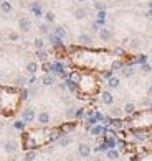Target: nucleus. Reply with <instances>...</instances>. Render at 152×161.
<instances>
[{
  "instance_id": "nucleus-50",
  "label": "nucleus",
  "mask_w": 152,
  "mask_h": 161,
  "mask_svg": "<svg viewBox=\"0 0 152 161\" xmlns=\"http://www.w3.org/2000/svg\"><path fill=\"white\" fill-rule=\"evenodd\" d=\"M2 2H4V0H0V4H2Z\"/></svg>"
},
{
  "instance_id": "nucleus-21",
  "label": "nucleus",
  "mask_w": 152,
  "mask_h": 161,
  "mask_svg": "<svg viewBox=\"0 0 152 161\" xmlns=\"http://www.w3.org/2000/svg\"><path fill=\"white\" fill-rule=\"evenodd\" d=\"M53 35H55V36H58L60 40H63V38L66 36V30H65L63 26H56L55 31H53Z\"/></svg>"
},
{
  "instance_id": "nucleus-13",
  "label": "nucleus",
  "mask_w": 152,
  "mask_h": 161,
  "mask_svg": "<svg viewBox=\"0 0 152 161\" xmlns=\"http://www.w3.org/2000/svg\"><path fill=\"white\" fill-rule=\"evenodd\" d=\"M99 38H101L103 41H109L111 38H113V31L108 28H101L99 30Z\"/></svg>"
},
{
  "instance_id": "nucleus-38",
  "label": "nucleus",
  "mask_w": 152,
  "mask_h": 161,
  "mask_svg": "<svg viewBox=\"0 0 152 161\" xmlns=\"http://www.w3.org/2000/svg\"><path fill=\"white\" fill-rule=\"evenodd\" d=\"M94 9L98 10V12H104V4H101V2H96V4H94Z\"/></svg>"
},
{
  "instance_id": "nucleus-39",
  "label": "nucleus",
  "mask_w": 152,
  "mask_h": 161,
  "mask_svg": "<svg viewBox=\"0 0 152 161\" xmlns=\"http://www.w3.org/2000/svg\"><path fill=\"white\" fill-rule=\"evenodd\" d=\"M9 40H12V41L18 40V33H17V31H12V33H9Z\"/></svg>"
},
{
  "instance_id": "nucleus-23",
  "label": "nucleus",
  "mask_w": 152,
  "mask_h": 161,
  "mask_svg": "<svg viewBox=\"0 0 152 161\" xmlns=\"http://www.w3.org/2000/svg\"><path fill=\"white\" fill-rule=\"evenodd\" d=\"M86 15H88V12H86L85 9H76V10H75V18H78V20H83V18H86Z\"/></svg>"
},
{
  "instance_id": "nucleus-19",
  "label": "nucleus",
  "mask_w": 152,
  "mask_h": 161,
  "mask_svg": "<svg viewBox=\"0 0 152 161\" xmlns=\"http://www.w3.org/2000/svg\"><path fill=\"white\" fill-rule=\"evenodd\" d=\"M75 127H76V123H73V122H71V123H65V125H61V127H60V132L65 135V133L75 130Z\"/></svg>"
},
{
  "instance_id": "nucleus-6",
  "label": "nucleus",
  "mask_w": 152,
  "mask_h": 161,
  "mask_svg": "<svg viewBox=\"0 0 152 161\" xmlns=\"http://www.w3.org/2000/svg\"><path fill=\"white\" fill-rule=\"evenodd\" d=\"M78 153H80V156L88 158L89 155H91V146H89L88 143H80V146H78Z\"/></svg>"
},
{
  "instance_id": "nucleus-31",
  "label": "nucleus",
  "mask_w": 152,
  "mask_h": 161,
  "mask_svg": "<svg viewBox=\"0 0 152 161\" xmlns=\"http://www.w3.org/2000/svg\"><path fill=\"white\" fill-rule=\"evenodd\" d=\"M134 62H137L141 66H142V64H147V56H146V54H139V56L134 59Z\"/></svg>"
},
{
  "instance_id": "nucleus-17",
  "label": "nucleus",
  "mask_w": 152,
  "mask_h": 161,
  "mask_svg": "<svg viewBox=\"0 0 152 161\" xmlns=\"http://www.w3.org/2000/svg\"><path fill=\"white\" fill-rule=\"evenodd\" d=\"M42 84L43 86H53L55 84V76H51V74H45L42 79Z\"/></svg>"
},
{
  "instance_id": "nucleus-42",
  "label": "nucleus",
  "mask_w": 152,
  "mask_h": 161,
  "mask_svg": "<svg viewBox=\"0 0 152 161\" xmlns=\"http://www.w3.org/2000/svg\"><path fill=\"white\" fill-rule=\"evenodd\" d=\"M141 67H142V71H144V72H149V71H151V66H149V64H142Z\"/></svg>"
},
{
  "instance_id": "nucleus-35",
  "label": "nucleus",
  "mask_w": 152,
  "mask_h": 161,
  "mask_svg": "<svg viewBox=\"0 0 152 161\" xmlns=\"http://www.w3.org/2000/svg\"><path fill=\"white\" fill-rule=\"evenodd\" d=\"M45 20H47V23H53V21H55V13H53V12H47V13H45Z\"/></svg>"
},
{
  "instance_id": "nucleus-41",
  "label": "nucleus",
  "mask_w": 152,
  "mask_h": 161,
  "mask_svg": "<svg viewBox=\"0 0 152 161\" xmlns=\"http://www.w3.org/2000/svg\"><path fill=\"white\" fill-rule=\"evenodd\" d=\"M35 81H37V77H35V76H32V77H30L28 81H27V84H30V86H33V84H35Z\"/></svg>"
},
{
  "instance_id": "nucleus-26",
  "label": "nucleus",
  "mask_w": 152,
  "mask_h": 161,
  "mask_svg": "<svg viewBox=\"0 0 152 161\" xmlns=\"http://www.w3.org/2000/svg\"><path fill=\"white\" fill-rule=\"evenodd\" d=\"M35 158H37V151H35V150H30V151H27V153H25L23 160H25V161H33Z\"/></svg>"
},
{
  "instance_id": "nucleus-44",
  "label": "nucleus",
  "mask_w": 152,
  "mask_h": 161,
  "mask_svg": "<svg viewBox=\"0 0 152 161\" xmlns=\"http://www.w3.org/2000/svg\"><path fill=\"white\" fill-rule=\"evenodd\" d=\"M147 94H149V97H152V86L147 89Z\"/></svg>"
},
{
  "instance_id": "nucleus-36",
  "label": "nucleus",
  "mask_w": 152,
  "mask_h": 161,
  "mask_svg": "<svg viewBox=\"0 0 152 161\" xmlns=\"http://www.w3.org/2000/svg\"><path fill=\"white\" fill-rule=\"evenodd\" d=\"M83 117H85V109H76L75 118H83Z\"/></svg>"
},
{
  "instance_id": "nucleus-34",
  "label": "nucleus",
  "mask_w": 152,
  "mask_h": 161,
  "mask_svg": "<svg viewBox=\"0 0 152 161\" xmlns=\"http://www.w3.org/2000/svg\"><path fill=\"white\" fill-rule=\"evenodd\" d=\"M40 33L42 35H50V26H48V23H42V25H40Z\"/></svg>"
},
{
  "instance_id": "nucleus-32",
  "label": "nucleus",
  "mask_w": 152,
  "mask_h": 161,
  "mask_svg": "<svg viewBox=\"0 0 152 161\" xmlns=\"http://www.w3.org/2000/svg\"><path fill=\"white\" fill-rule=\"evenodd\" d=\"M25 122L23 120H17V122H13V128L15 130H25Z\"/></svg>"
},
{
  "instance_id": "nucleus-28",
  "label": "nucleus",
  "mask_w": 152,
  "mask_h": 161,
  "mask_svg": "<svg viewBox=\"0 0 152 161\" xmlns=\"http://www.w3.org/2000/svg\"><path fill=\"white\" fill-rule=\"evenodd\" d=\"M106 155H108L109 160H118V158H119V151H118V150H108Z\"/></svg>"
},
{
  "instance_id": "nucleus-48",
  "label": "nucleus",
  "mask_w": 152,
  "mask_h": 161,
  "mask_svg": "<svg viewBox=\"0 0 152 161\" xmlns=\"http://www.w3.org/2000/svg\"><path fill=\"white\" fill-rule=\"evenodd\" d=\"M94 161H103V160H101V158H96V160H94Z\"/></svg>"
},
{
  "instance_id": "nucleus-25",
  "label": "nucleus",
  "mask_w": 152,
  "mask_h": 161,
  "mask_svg": "<svg viewBox=\"0 0 152 161\" xmlns=\"http://www.w3.org/2000/svg\"><path fill=\"white\" fill-rule=\"evenodd\" d=\"M42 69H43V72H45V74H51V71H53V64H51V62H48V61H45L42 64Z\"/></svg>"
},
{
  "instance_id": "nucleus-10",
  "label": "nucleus",
  "mask_w": 152,
  "mask_h": 161,
  "mask_svg": "<svg viewBox=\"0 0 152 161\" xmlns=\"http://www.w3.org/2000/svg\"><path fill=\"white\" fill-rule=\"evenodd\" d=\"M109 127H111V128H114V130H121V128L124 127V120L118 118V117H111Z\"/></svg>"
},
{
  "instance_id": "nucleus-11",
  "label": "nucleus",
  "mask_w": 152,
  "mask_h": 161,
  "mask_svg": "<svg viewBox=\"0 0 152 161\" xmlns=\"http://www.w3.org/2000/svg\"><path fill=\"white\" fill-rule=\"evenodd\" d=\"M4 150L9 155H13V153L17 151V143L15 141H12V140H9V141H5V145H4Z\"/></svg>"
},
{
  "instance_id": "nucleus-37",
  "label": "nucleus",
  "mask_w": 152,
  "mask_h": 161,
  "mask_svg": "<svg viewBox=\"0 0 152 161\" xmlns=\"http://www.w3.org/2000/svg\"><path fill=\"white\" fill-rule=\"evenodd\" d=\"M108 150H109V148H108V145L101 143L99 146H96V148H94V151H108Z\"/></svg>"
},
{
  "instance_id": "nucleus-22",
  "label": "nucleus",
  "mask_w": 152,
  "mask_h": 161,
  "mask_svg": "<svg viewBox=\"0 0 152 161\" xmlns=\"http://www.w3.org/2000/svg\"><path fill=\"white\" fill-rule=\"evenodd\" d=\"M0 10H2L4 13H10V12H12V4L7 2V0H4V2L0 4Z\"/></svg>"
},
{
  "instance_id": "nucleus-7",
  "label": "nucleus",
  "mask_w": 152,
  "mask_h": 161,
  "mask_svg": "<svg viewBox=\"0 0 152 161\" xmlns=\"http://www.w3.org/2000/svg\"><path fill=\"white\" fill-rule=\"evenodd\" d=\"M37 120L42 127H45V125L50 123V113H48V112H40V113L37 115Z\"/></svg>"
},
{
  "instance_id": "nucleus-12",
  "label": "nucleus",
  "mask_w": 152,
  "mask_h": 161,
  "mask_svg": "<svg viewBox=\"0 0 152 161\" xmlns=\"http://www.w3.org/2000/svg\"><path fill=\"white\" fill-rule=\"evenodd\" d=\"M48 38H50V41L53 43V46H55L56 50H63V40H60V38H58V36H55L53 33L48 35Z\"/></svg>"
},
{
  "instance_id": "nucleus-47",
  "label": "nucleus",
  "mask_w": 152,
  "mask_h": 161,
  "mask_svg": "<svg viewBox=\"0 0 152 161\" xmlns=\"http://www.w3.org/2000/svg\"><path fill=\"white\" fill-rule=\"evenodd\" d=\"M9 161H17V160H15V158H10V160Z\"/></svg>"
},
{
  "instance_id": "nucleus-45",
  "label": "nucleus",
  "mask_w": 152,
  "mask_h": 161,
  "mask_svg": "<svg viewBox=\"0 0 152 161\" xmlns=\"http://www.w3.org/2000/svg\"><path fill=\"white\" fill-rule=\"evenodd\" d=\"M149 10H152V0L149 2Z\"/></svg>"
},
{
  "instance_id": "nucleus-3",
  "label": "nucleus",
  "mask_w": 152,
  "mask_h": 161,
  "mask_svg": "<svg viewBox=\"0 0 152 161\" xmlns=\"http://www.w3.org/2000/svg\"><path fill=\"white\" fill-rule=\"evenodd\" d=\"M78 91L85 92L86 95L94 94V92L99 91V84H98L93 74H81L80 82H78Z\"/></svg>"
},
{
  "instance_id": "nucleus-24",
  "label": "nucleus",
  "mask_w": 152,
  "mask_h": 161,
  "mask_svg": "<svg viewBox=\"0 0 152 161\" xmlns=\"http://www.w3.org/2000/svg\"><path fill=\"white\" fill-rule=\"evenodd\" d=\"M33 46L37 48V51H40V50H45V41H43L42 38H35Z\"/></svg>"
},
{
  "instance_id": "nucleus-1",
  "label": "nucleus",
  "mask_w": 152,
  "mask_h": 161,
  "mask_svg": "<svg viewBox=\"0 0 152 161\" xmlns=\"http://www.w3.org/2000/svg\"><path fill=\"white\" fill-rule=\"evenodd\" d=\"M20 100L22 99L18 91H13L10 87H0V112L2 113H5V115L13 113Z\"/></svg>"
},
{
  "instance_id": "nucleus-40",
  "label": "nucleus",
  "mask_w": 152,
  "mask_h": 161,
  "mask_svg": "<svg viewBox=\"0 0 152 161\" xmlns=\"http://www.w3.org/2000/svg\"><path fill=\"white\" fill-rule=\"evenodd\" d=\"M76 113V109H68L66 110V117H75Z\"/></svg>"
},
{
  "instance_id": "nucleus-29",
  "label": "nucleus",
  "mask_w": 152,
  "mask_h": 161,
  "mask_svg": "<svg viewBox=\"0 0 152 161\" xmlns=\"http://www.w3.org/2000/svg\"><path fill=\"white\" fill-rule=\"evenodd\" d=\"M37 58L40 59V61H43V62H45V61L48 59V53H47L45 50H40V51H37Z\"/></svg>"
},
{
  "instance_id": "nucleus-8",
  "label": "nucleus",
  "mask_w": 152,
  "mask_h": 161,
  "mask_svg": "<svg viewBox=\"0 0 152 161\" xmlns=\"http://www.w3.org/2000/svg\"><path fill=\"white\" fill-rule=\"evenodd\" d=\"M89 132H91V135H93V136H104L106 127H104V125H94Z\"/></svg>"
},
{
  "instance_id": "nucleus-15",
  "label": "nucleus",
  "mask_w": 152,
  "mask_h": 161,
  "mask_svg": "<svg viewBox=\"0 0 152 161\" xmlns=\"http://www.w3.org/2000/svg\"><path fill=\"white\" fill-rule=\"evenodd\" d=\"M119 86H121V81H119V77H116V76H113V77L108 81V87H109V89H118Z\"/></svg>"
},
{
  "instance_id": "nucleus-5",
  "label": "nucleus",
  "mask_w": 152,
  "mask_h": 161,
  "mask_svg": "<svg viewBox=\"0 0 152 161\" xmlns=\"http://www.w3.org/2000/svg\"><path fill=\"white\" fill-rule=\"evenodd\" d=\"M18 28H20V31H25V33H28L30 28H32V23H30V20L27 17H22L20 20H18Z\"/></svg>"
},
{
  "instance_id": "nucleus-27",
  "label": "nucleus",
  "mask_w": 152,
  "mask_h": 161,
  "mask_svg": "<svg viewBox=\"0 0 152 161\" xmlns=\"http://www.w3.org/2000/svg\"><path fill=\"white\" fill-rule=\"evenodd\" d=\"M123 74H124V77H131L132 74H134V69H132V66H123Z\"/></svg>"
},
{
  "instance_id": "nucleus-49",
  "label": "nucleus",
  "mask_w": 152,
  "mask_h": 161,
  "mask_svg": "<svg viewBox=\"0 0 152 161\" xmlns=\"http://www.w3.org/2000/svg\"><path fill=\"white\" fill-rule=\"evenodd\" d=\"M78 2H86V0H78Z\"/></svg>"
},
{
  "instance_id": "nucleus-18",
  "label": "nucleus",
  "mask_w": 152,
  "mask_h": 161,
  "mask_svg": "<svg viewBox=\"0 0 152 161\" xmlns=\"http://www.w3.org/2000/svg\"><path fill=\"white\" fill-rule=\"evenodd\" d=\"M37 71H38V64L37 62H28V64H27V72H28L30 76H35L37 74Z\"/></svg>"
},
{
  "instance_id": "nucleus-16",
  "label": "nucleus",
  "mask_w": 152,
  "mask_h": 161,
  "mask_svg": "<svg viewBox=\"0 0 152 161\" xmlns=\"http://www.w3.org/2000/svg\"><path fill=\"white\" fill-rule=\"evenodd\" d=\"M28 9L32 10V12H33L37 17H40V15H42V5L38 4V2H33V4H30Z\"/></svg>"
},
{
  "instance_id": "nucleus-46",
  "label": "nucleus",
  "mask_w": 152,
  "mask_h": 161,
  "mask_svg": "<svg viewBox=\"0 0 152 161\" xmlns=\"http://www.w3.org/2000/svg\"><path fill=\"white\" fill-rule=\"evenodd\" d=\"M149 17H152V10H149V13H147Z\"/></svg>"
},
{
  "instance_id": "nucleus-43",
  "label": "nucleus",
  "mask_w": 152,
  "mask_h": 161,
  "mask_svg": "<svg viewBox=\"0 0 152 161\" xmlns=\"http://www.w3.org/2000/svg\"><path fill=\"white\" fill-rule=\"evenodd\" d=\"M119 112H121V109H119V107H114V109H113V112H111V113H113V115H118Z\"/></svg>"
},
{
  "instance_id": "nucleus-30",
  "label": "nucleus",
  "mask_w": 152,
  "mask_h": 161,
  "mask_svg": "<svg viewBox=\"0 0 152 161\" xmlns=\"http://www.w3.org/2000/svg\"><path fill=\"white\" fill-rule=\"evenodd\" d=\"M13 84H15L17 87H23V86L27 84V79H25V77H22V76H18V77H15Z\"/></svg>"
},
{
  "instance_id": "nucleus-4",
  "label": "nucleus",
  "mask_w": 152,
  "mask_h": 161,
  "mask_svg": "<svg viewBox=\"0 0 152 161\" xmlns=\"http://www.w3.org/2000/svg\"><path fill=\"white\" fill-rule=\"evenodd\" d=\"M22 117H23V122H25V123H32V122H33V120L37 118L35 109H32V107L25 109V110H23V113H22Z\"/></svg>"
},
{
  "instance_id": "nucleus-14",
  "label": "nucleus",
  "mask_w": 152,
  "mask_h": 161,
  "mask_svg": "<svg viewBox=\"0 0 152 161\" xmlns=\"http://www.w3.org/2000/svg\"><path fill=\"white\" fill-rule=\"evenodd\" d=\"M78 41H80L81 45H91V43H93V38L89 36L88 33H81L80 36H78Z\"/></svg>"
},
{
  "instance_id": "nucleus-2",
  "label": "nucleus",
  "mask_w": 152,
  "mask_h": 161,
  "mask_svg": "<svg viewBox=\"0 0 152 161\" xmlns=\"http://www.w3.org/2000/svg\"><path fill=\"white\" fill-rule=\"evenodd\" d=\"M131 127L134 130H146V128L152 127V110H142L136 112L134 115H131Z\"/></svg>"
},
{
  "instance_id": "nucleus-20",
  "label": "nucleus",
  "mask_w": 152,
  "mask_h": 161,
  "mask_svg": "<svg viewBox=\"0 0 152 161\" xmlns=\"http://www.w3.org/2000/svg\"><path fill=\"white\" fill-rule=\"evenodd\" d=\"M123 112H124V113H127V115H134V113H136V105H134V104H126L124 109H123Z\"/></svg>"
},
{
  "instance_id": "nucleus-33",
  "label": "nucleus",
  "mask_w": 152,
  "mask_h": 161,
  "mask_svg": "<svg viewBox=\"0 0 152 161\" xmlns=\"http://www.w3.org/2000/svg\"><path fill=\"white\" fill-rule=\"evenodd\" d=\"M71 143V138L66 135H63L61 138H60V146H68V145Z\"/></svg>"
},
{
  "instance_id": "nucleus-9",
  "label": "nucleus",
  "mask_w": 152,
  "mask_h": 161,
  "mask_svg": "<svg viewBox=\"0 0 152 161\" xmlns=\"http://www.w3.org/2000/svg\"><path fill=\"white\" fill-rule=\"evenodd\" d=\"M101 102L104 104V105H113V102H114L113 94H111V92H108V91L101 92Z\"/></svg>"
}]
</instances>
